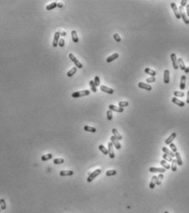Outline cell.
Masks as SVG:
<instances>
[{"mask_svg": "<svg viewBox=\"0 0 189 213\" xmlns=\"http://www.w3.org/2000/svg\"><path fill=\"white\" fill-rule=\"evenodd\" d=\"M56 7H58V3L53 2V3H51L50 4H48L46 6V9L48 10V11H50V10H52V9H54Z\"/></svg>", "mask_w": 189, "mask_h": 213, "instance_id": "obj_26", "label": "cell"}, {"mask_svg": "<svg viewBox=\"0 0 189 213\" xmlns=\"http://www.w3.org/2000/svg\"><path fill=\"white\" fill-rule=\"evenodd\" d=\"M88 95H90V90H83V91H78V92H75V93H72V97L74 98H81V97H84V96H88Z\"/></svg>", "mask_w": 189, "mask_h": 213, "instance_id": "obj_1", "label": "cell"}, {"mask_svg": "<svg viewBox=\"0 0 189 213\" xmlns=\"http://www.w3.org/2000/svg\"><path fill=\"white\" fill-rule=\"evenodd\" d=\"M177 169H178V164H177L176 160H173L172 164H171V170L173 172H176Z\"/></svg>", "mask_w": 189, "mask_h": 213, "instance_id": "obj_30", "label": "cell"}, {"mask_svg": "<svg viewBox=\"0 0 189 213\" xmlns=\"http://www.w3.org/2000/svg\"><path fill=\"white\" fill-rule=\"evenodd\" d=\"M174 155H175V157H176V161H177L178 165H179V166L183 165V161H182V158H181V156H180V154L178 153V152H176Z\"/></svg>", "mask_w": 189, "mask_h": 213, "instance_id": "obj_24", "label": "cell"}, {"mask_svg": "<svg viewBox=\"0 0 189 213\" xmlns=\"http://www.w3.org/2000/svg\"><path fill=\"white\" fill-rule=\"evenodd\" d=\"M171 8H172L173 13H174L175 18H176L177 19H180V18H181V16H180L179 11H178V7H177V5L175 4V3H171Z\"/></svg>", "mask_w": 189, "mask_h": 213, "instance_id": "obj_6", "label": "cell"}, {"mask_svg": "<svg viewBox=\"0 0 189 213\" xmlns=\"http://www.w3.org/2000/svg\"><path fill=\"white\" fill-rule=\"evenodd\" d=\"M52 158H53V155L52 154H47V155H44L41 156V160L47 161L48 160H51Z\"/></svg>", "mask_w": 189, "mask_h": 213, "instance_id": "obj_29", "label": "cell"}, {"mask_svg": "<svg viewBox=\"0 0 189 213\" xmlns=\"http://www.w3.org/2000/svg\"><path fill=\"white\" fill-rule=\"evenodd\" d=\"M59 37H60V35L56 32L54 33V36H53V47H57V46H58Z\"/></svg>", "mask_w": 189, "mask_h": 213, "instance_id": "obj_11", "label": "cell"}, {"mask_svg": "<svg viewBox=\"0 0 189 213\" xmlns=\"http://www.w3.org/2000/svg\"><path fill=\"white\" fill-rule=\"evenodd\" d=\"M99 150H100V151L102 152V153L104 154V155H109V152H108V150H107L106 148H105V146H104L103 145H99Z\"/></svg>", "mask_w": 189, "mask_h": 213, "instance_id": "obj_33", "label": "cell"}, {"mask_svg": "<svg viewBox=\"0 0 189 213\" xmlns=\"http://www.w3.org/2000/svg\"><path fill=\"white\" fill-rule=\"evenodd\" d=\"M94 83L95 84V86H99L100 85V78H99V76H95V79H94Z\"/></svg>", "mask_w": 189, "mask_h": 213, "instance_id": "obj_44", "label": "cell"}, {"mask_svg": "<svg viewBox=\"0 0 189 213\" xmlns=\"http://www.w3.org/2000/svg\"><path fill=\"white\" fill-rule=\"evenodd\" d=\"M64 45H65V41L63 40V38H61V39H59V41H58V46L59 47H63Z\"/></svg>", "mask_w": 189, "mask_h": 213, "instance_id": "obj_46", "label": "cell"}, {"mask_svg": "<svg viewBox=\"0 0 189 213\" xmlns=\"http://www.w3.org/2000/svg\"><path fill=\"white\" fill-rule=\"evenodd\" d=\"M119 56V55L118 53H114L112 55H110V56L108 57V58L106 59V62H108V63H110V62L114 61V60H116V59H118Z\"/></svg>", "mask_w": 189, "mask_h": 213, "instance_id": "obj_18", "label": "cell"}, {"mask_svg": "<svg viewBox=\"0 0 189 213\" xmlns=\"http://www.w3.org/2000/svg\"><path fill=\"white\" fill-rule=\"evenodd\" d=\"M107 119L109 121H112L113 119V112L111 110H108L107 111Z\"/></svg>", "mask_w": 189, "mask_h": 213, "instance_id": "obj_42", "label": "cell"}, {"mask_svg": "<svg viewBox=\"0 0 189 213\" xmlns=\"http://www.w3.org/2000/svg\"><path fill=\"white\" fill-rule=\"evenodd\" d=\"M77 67H73V68L71 69V70L67 73V75L68 76V77H72V76H73L74 74L77 73Z\"/></svg>", "mask_w": 189, "mask_h": 213, "instance_id": "obj_27", "label": "cell"}, {"mask_svg": "<svg viewBox=\"0 0 189 213\" xmlns=\"http://www.w3.org/2000/svg\"><path fill=\"white\" fill-rule=\"evenodd\" d=\"M138 87H139L140 89L147 90V91H151V89H152V87L150 85V84H145V83H142V82H140L139 84H138Z\"/></svg>", "mask_w": 189, "mask_h": 213, "instance_id": "obj_9", "label": "cell"}, {"mask_svg": "<svg viewBox=\"0 0 189 213\" xmlns=\"http://www.w3.org/2000/svg\"><path fill=\"white\" fill-rule=\"evenodd\" d=\"M58 34H59L60 36H65L66 35H67V33H66V32H64V31H62V30H58Z\"/></svg>", "mask_w": 189, "mask_h": 213, "instance_id": "obj_48", "label": "cell"}, {"mask_svg": "<svg viewBox=\"0 0 189 213\" xmlns=\"http://www.w3.org/2000/svg\"><path fill=\"white\" fill-rule=\"evenodd\" d=\"M90 86H91V91L94 92V93H96L97 89H96V86H95V83H94V81L93 80L90 81Z\"/></svg>", "mask_w": 189, "mask_h": 213, "instance_id": "obj_38", "label": "cell"}, {"mask_svg": "<svg viewBox=\"0 0 189 213\" xmlns=\"http://www.w3.org/2000/svg\"><path fill=\"white\" fill-rule=\"evenodd\" d=\"M186 75H183L181 77V80H180L179 89L181 90H184L186 89Z\"/></svg>", "mask_w": 189, "mask_h": 213, "instance_id": "obj_10", "label": "cell"}, {"mask_svg": "<svg viewBox=\"0 0 189 213\" xmlns=\"http://www.w3.org/2000/svg\"><path fill=\"white\" fill-rule=\"evenodd\" d=\"M184 71H185V73H187V74H188V73H189V66L188 67V68H186V70H185Z\"/></svg>", "mask_w": 189, "mask_h": 213, "instance_id": "obj_52", "label": "cell"}, {"mask_svg": "<svg viewBox=\"0 0 189 213\" xmlns=\"http://www.w3.org/2000/svg\"><path fill=\"white\" fill-rule=\"evenodd\" d=\"M162 150L163 152H164V154H166V155H169L170 157H172V158H173V157H175V155L173 154V152L171 151L170 150H169V149L167 148V147H163L162 148Z\"/></svg>", "mask_w": 189, "mask_h": 213, "instance_id": "obj_20", "label": "cell"}, {"mask_svg": "<svg viewBox=\"0 0 189 213\" xmlns=\"http://www.w3.org/2000/svg\"><path fill=\"white\" fill-rule=\"evenodd\" d=\"M156 181H157V176H153L151 178V181L150 183V185H149L150 189H153L155 188V186L156 185Z\"/></svg>", "mask_w": 189, "mask_h": 213, "instance_id": "obj_22", "label": "cell"}, {"mask_svg": "<svg viewBox=\"0 0 189 213\" xmlns=\"http://www.w3.org/2000/svg\"><path fill=\"white\" fill-rule=\"evenodd\" d=\"M60 176L63 177V176H72L74 174L73 171L72 170H62L60 171Z\"/></svg>", "mask_w": 189, "mask_h": 213, "instance_id": "obj_19", "label": "cell"}, {"mask_svg": "<svg viewBox=\"0 0 189 213\" xmlns=\"http://www.w3.org/2000/svg\"><path fill=\"white\" fill-rule=\"evenodd\" d=\"M128 104H129V103H128L127 101H122V102H119V106L120 107H123V108L125 107H127Z\"/></svg>", "mask_w": 189, "mask_h": 213, "instance_id": "obj_41", "label": "cell"}, {"mask_svg": "<svg viewBox=\"0 0 189 213\" xmlns=\"http://www.w3.org/2000/svg\"><path fill=\"white\" fill-rule=\"evenodd\" d=\"M173 95L175 96V98H183V97H184V93L183 92H179V91H175L174 93H173Z\"/></svg>", "mask_w": 189, "mask_h": 213, "instance_id": "obj_36", "label": "cell"}, {"mask_svg": "<svg viewBox=\"0 0 189 213\" xmlns=\"http://www.w3.org/2000/svg\"><path fill=\"white\" fill-rule=\"evenodd\" d=\"M83 129H84L86 131H88V132L95 133V131H96V129H95V127H91V126H85Z\"/></svg>", "mask_w": 189, "mask_h": 213, "instance_id": "obj_31", "label": "cell"}, {"mask_svg": "<svg viewBox=\"0 0 189 213\" xmlns=\"http://www.w3.org/2000/svg\"><path fill=\"white\" fill-rule=\"evenodd\" d=\"M146 82L148 83V84H150V83H154L155 82V77H150V78H147L146 79Z\"/></svg>", "mask_w": 189, "mask_h": 213, "instance_id": "obj_47", "label": "cell"}, {"mask_svg": "<svg viewBox=\"0 0 189 213\" xmlns=\"http://www.w3.org/2000/svg\"><path fill=\"white\" fill-rule=\"evenodd\" d=\"M163 178H164V174H160L159 175H158L157 177V181H156V185H160L161 183L163 181Z\"/></svg>", "mask_w": 189, "mask_h": 213, "instance_id": "obj_37", "label": "cell"}, {"mask_svg": "<svg viewBox=\"0 0 189 213\" xmlns=\"http://www.w3.org/2000/svg\"><path fill=\"white\" fill-rule=\"evenodd\" d=\"M110 141H111L112 144L114 145V147H115L117 150H120V149H121V145H120V143H119V140H117L114 136H112L110 137Z\"/></svg>", "mask_w": 189, "mask_h": 213, "instance_id": "obj_7", "label": "cell"}, {"mask_svg": "<svg viewBox=\"0 0 189 213\" xmlns=\"http://www.w3.org/2000/svg\"><path fill=\"white\" fill-rule=\"evenodd\" d=\"M63 3H58V7H59V8H62V7H63Z\"/></svg>", "mask_w": 189, "mask_h": 213, "instance_id": "obj_53", "label": "cell"}, {"mask_svg": "<svg viewBox=\"0 0 189 213\" xmlns=\"http://www.w3.org/2000/svg\"><path fill=\"white\" fill-rule=\"evenodd\" d=\"M71 35H72V41L75 43H77L79 41V39H78V36H77V33L76 31H72V32H71Z\"/></svg>", "mask_w": 189, "mask_h": 213, "instance_id": "obj_23", "label": "cell"}, {"mask_svg": "<svg viewBox=\"0 0 189 213\" xmlns=\"http://www.w3.org/2000/svg\"><path fill=\"white\" fill-rule=\"evenodd\" d=\"M172 102H173V103H174V104L178 105V106H179V107H184L185 106V103H184V102H183V101H181V100L178 99V98H175V97H173V98H172Z\"/></svg>", "mask_w": 189, "mask_h": 213, "instance_id": "obj_16", "label": "cell"}, {"mask_svg": "<svg viewBox=\"0 0 189 213\" xmlns=\"http://www.w3.org/2000/svg\"><path fill=\"white\" fill-rule=\"evenodd\" d=\"M112 132H113V134H114V137H115L117 140H119V141H121V140L123 139L122 136H121V135L119 134V132L117 131V130L115 129V128L112 129Z\"/></svg>", "mask_w": 189, "mask_h": 213, "instance_id": "obj_21", "label": "cell"}, {"mask_svg": "<svg viewBox=\"0 0 189 213\" xmlns=\"http://www.w3.org/2000/svg\"><path fill=\"white\" fill-rule=\"evenodd\" d=\"M177 136V134L175 132L172 133V134L170 135V136H169V138H167V139L165 140V144L166 145H170L171 143H172V141H173V140L176 138Z\"/></svg>", "mask_w": 189, "mask_h": 213, "instance_id": "obj_15", "label": "cell"}, {"mask_svg": "<svg viewBox=\"0 0 189 213\" xmlns=\"http://www.w3.org/2000/svg\"><path fill=\"white\" fill-rule=\"evenodd\" d=\"M164 213H169V212H164Z\"/></svg>", "mask_w": 189, "mask_h": 213, "instance_id": "obj_54", "label": "cell"}, {"mask_svg": "<svg viewBox=\"0 0 189 213\" xmlns=\"http://www.w3.org/2000/svg\"><path fill=\"white\" fill-rule=\"evenodd\" d=\"M150 172L151 173H159V174H164L165 172V169H159V168H155V167H150L149 169Z\"/></svg>", "mask_w": 189, "mask_h": 213, "instance_id": "obj_12", "label": "cell"}, {"mask_svg": "<svg viewBox=\"0 0 189 213\" xmlns=\"http://www.w3.org/2000/svg\"><path fill=\"white\" fill-rule=\"evenodd\" d=\"M160 164L163 166V167H164V169H171V166L168 164L167 161H165L164 160L160 161Z\"/></svg>", "mask_w": 189, "mask_h": 213, "instance_id": "obj_32", "label": "cell"}, {"mask_svg": "<svg viewBox=\"0 0 189 213\" xmlns=\"http://www.w3.org/2000/svg\"><path fill=\"white\" fill-rule=\"evenodd\" d=\"M145 73H146V74L151 75L152 77H155V75L156 74V72H155V70H151V69H150V68H145Z\"/></svg>", "mask_w": 189, "mask_h": 213, "instance_id": "obj_28", "label": "cell"}, {"mask_svg": "<svg viewBox=\"0 0 189 213\" xmlns=\"http://www.w3.org/2000/svg\"><path fill=\"white\" fill-rule=\"evenodd\" d=\"M109 108H110V110H111V111H114V112H123L124 111V109L123 108V107H116L112 104H110V106H109Z\"/></svg>", "mask_w": 189, "mask_h": 213, "instance_id": "obj_14", "label": "cell"}, {"mask_svg": "<svg viewBox=\"0 0 189 213\" xmlns=\"http://www.w3.org/2000/svg\"><path fill=\"white\" fill-rule=\"evenodd\" d=\"M169 148L171 149V151H172V152H174V153L178 152V149L176 148V145H175L174 144L171 143L170 145H169Z\"/></svg>", "mask_w": 189, "mask_h": 213, "instance_id": "obj_43", "label": "cell"}, {"mask_svg": "<svg viewBox=\"0 0 189 213\" xmlns=\"http://www.w3.org/2000/svg\"><path fill=\"white\" fill-rule=\"evenodd\" d=\"M169 80H170V77H169V71L168 70H164V84H169Z\"/></svg>", "mask_w": 189, "mask_h": 213, "instance_id": "obj_17", "label": "cell"}, {"mask_svg": "<svg viewBox=\"0 0 189 213\" xmlns=\"http://www.w3.org/2000/svg\"><path fill=\"white\" fill-rule=\"evenodd\" d=\"M108 152H109V155H110L111 159H114L115 157L114 152V145L112 144V142H110L108 144Z\"/></svg>", "mask_w": 189, "mask_h": 213, "instance_id": "obj_8", "label": "cell"}, {"mask_svg": "<svg viewBox=\"0 0 189 213\" xmlns=\"http://www.w3.org/2000/svg\"><path fill=\"white\" fill-rule=\"evenodd\" d=\"M114 39L115 40V41H117V42H120V41H122V39H121L120 36H119L118 33H115V34H114Z\"/></svg>", "mask_w": 189, "mask_h": 213, "instance_id": "obj_45", "label": "cell"}, {"mask_svg": "<svg viewBox=\"0 0 189 213\" xmlns=\"http://www.w3.org/2000/svg\"><path fill=\"white\" fill-rule=\"evenodd\" d=\"M100 173H101V170H100V169H96V170H95L94 172H92L91 174H90V175L88 176V178H87V179H86V181H87L88 183H91V182H92L93 180H94L95 178L99 175V174H100Z\"/></svg>", "mask_w": 189, "mask_h": 213, "instance_id": "obj_3", "label": "cell"}, {"mask_svg": "<svg viewBox=\"0 0 189 213\" xmlns=\"http://www.w3.org/2000/svg\"><path fill=\"white\" fill-rule=\"evenodd\" d=\"M170 58L171 60H172L173 63V67L174 70H178V59H177V56L174 53H172L170 55Z\"/></svg>", "mask_w": 189, "mask_h": 213, "instance_id": "obj_5", "label": "cell"}, {"mask_svg": "<svg viewBox=\"0 0 189 213\" xmlns=\"http://www.w3.org/2000/svg\"><path fill=\"white\" fill-rule=\"evenodd\" d=\"M178 67H180V69H181L182 70H186V66H185V64H184V62H183V59H182V58L178 59Z\"/></svg>", "mask_w": 189, "mask_h": 213, "instance_id": "obj_25", "label": "cell"}, {"mask_svg": "<svg viewBox=\"0 0 189 213\" xmlns=\"http://www.w3.org/2000/svg\"><path fill=\"white\" fill-rule=\"evenodd\" d=\"M178 11H179L180 16H181V18H183V22H184V23L187 24V25H188V24H189V19L188 18V16L186 15V13H185V12H184V10H183V7L180 6L179 8H178Z\"/></svg>", "mask_w": 189, "mask_h": 213, "instance_id": "obj_4", "label": "cell"}, {"mask_svg": "<svg viewBox=\"0 0 189 213\" xmlns=\"http://www.w3.org/2000/svg\"><path fill=\"white\" fill-rule=\"evenodd\" d=\"M188 1H187V0H182L181 1V7H185V6H187V5H188Z\"/></svg>", "mask_w": 189, "mask_h": 213, "instance_id": "obj_49", "label": "cell"}, {"mask_svg": "<svg viewBox=\"0 0 189 213\" xmlns=\"http://www.w3.org/2000/svg\"><path fill=\"white\" fill-rule=\"evenodd\" d=\"M187 13H188V16L189 17V4L187 5Z\"/></svg>", "mask_w": 189, "mask_h": 213, "instance_id": "obj_51", "label": "cell"}, {"mask_svg": "<svg viewBox=\"0 0 189 213\" xmlns=\"http://www.w3.org/2000/svg\"><path fill=\"white\" fill-rule=\"evenodd\" d=\"M0 212H1V208H0Z\"/></svg>", "mask_w": 189, "mask_h": 213, "instance_id": "obj_55", "label": "cell"}, {"mask_svg": "<svg viewBox=\"0 0 189 213\" xmlns=\"http://www.w3.org/2000/svg\"><path fill=\"white\" fill-rule=\"evenodd\" d=\"M0 208L1 210H6L7 207H6V202H5L4 199H0Z\"/></svg>", "mask_w": 189, "mask_h": 213, "instance_id": "obj_34", "label": "cell"}, {"mask_svg": "<svg viewBox=\"0 0 189 213\" xmlns=\"http://www.w3.org/2000/svg\"><path fill=\"white\" fill-rule=\"evenodd\" d=\"M100 90L103 91V92H105V93H109V94H113V93H114V89H110V88L107 87V86H105V85L100 86Z\"/></svg>", "mask_w": 189, "mask_h": 213, "instance_id": "obj_13", "label": "cell"}, {"mask_svg": "<svg viewBox=\"0 0 189 213\" xmlns=\"http://www.w3.org/2000/svg\"><path fill=\"white\" fill-rule=\"evenodd\" d=\"M187 103L189 104V91L188 92V94H187Z\"/></svg>", "mask_w": 189, "mask_h": 213, "instance_id": "obj_50", "label": "cell"}, {"mask_svg": "<svg viewBox=\"0 0 189 213\" xmlns=\"http://www.w3.org/2000/svg\"><path fill=\"white\" fill-rule=\"evenodd\" d=\"M63 163H64L63 159L59 158V159H54L53 160V164H63Z\"/></svg>", "mask_w": 189, "mask_h": 213, "instance_id": "obj_40", "label": "cell"}, {"mask_svg": "<svg viewBox=\"0 0 189 213\" xmlns=\"http://www.w3.org/2000/svg\"><path fill=\"white\" fill-rule=\"evenodd\" d=\"M116 174H117V171L115 169H111V170H108L106 172V176H108V177H110V176H114L116 175Z\"/></svg>", "mask_w": 189, "mask_h": 213, "instance_id": "obj_35", "label": "cell"}, {"mask_svg": "<svg viewBox=\"0 0 189 213\" xmlns=\"http://www.w3.org/2000/svg\"><path fill=\"white\" fill-rule=\"evenodd\" d=\"M68 56H69V58H70V60H72V61L73 62L74 64H75V65H76V67H77V68H78V69L83 68V65L81 63V62L79 61L78 60H77V58H76L75 55H74L73 54H72V53H70V54H69V55H68Z\"/></svg>", "mask_w": 189, "mask_h": 213, "instance_id": "obj_2", "label": "cell"}, {"mask_svg": "<svg viewBox=\"0 0 189 213\" xmlns=\"http://www.w3.org/2000/svg\"><path fill=\"white\" fill-rule=\"evenodd\" d=\"M163 158H164V160L165 161H168V162H171L172 163V161L173 159L172 158V157H170L169 155H166V154H164V155H163Z\"/></svg>", "mask_w": 189, "mask_h": 213, "instance_id": "obj_39", "label": "cell"}]
</instances>
